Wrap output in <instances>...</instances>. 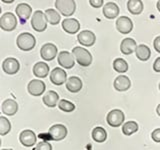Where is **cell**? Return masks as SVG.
<instances>
[{"mask_svg": "<svg viewBox=\"0 0 160 150\" xmlns=\"http://www.w3.org/2000/svg\"><path fill=\"white\" fill-rule=\"evenodd\" d=\"M55 7L64 16H71L76 10V3L72 0H58L55 2Z\"/></svg>", "mask_w": 160, "mask_h": 150, "instance_id": "277c9868", "label": "cell"}, {"mask_svg": "<svg viewBox=\"0 0 160 150\" xmlns=\"http://www.w3.org/2000/svg\"><path fill=\"white\" fill-rule=\"evenodd\" d=\"M156 112H157V114L160 116V104H158V106L156 108Z\"/></svg>", "mask_w": 160, "mask_h": 150, "instance_id": "74e56055", "label": "cell"}, {"mask_svg": "<svg viewBox=\"0 0 160 150\" xmlns=\"http://www.w3.org/2000/svg\"><path fill=\"white\" fill-rule=\"evenodd\" d=\"M15 12H16V15L19 17L21 23H25L27 21V19L31 16L32 8L27 3H19L16 6Z\"/></svg>", "mask_w": 160, "mask_h": 150, "instance_id": "5bb4252c", "label": "cell"}, {"mask_svg": "<svg viewBox=\"0 0 160 150\" xmlns=\"http://www.w3.org/2000/svg\"><path fill=\"white\" fill-rule=\"evenodd\" d=\"M127 8L130 13L138 15L143 11V2L141 0H130L127 2Z\"/></svg>", "mask_w": 160, "mask_h": 150, "instance_id": "484cf974", "label": "cell"}, {"mask_svg": "<svg viewBox=\"0 0 160 150\" xmlns=\"http://www.w3.org/2000/svg\"><path fill=\"white\" fill-rule=\"evenodd\" d=\"M116 28L122 34H128L132 31L133 23L131 19L127 16H120L116 20Z\"/></svg>", "mask_w": 160, "mask_h": 150, "instance_id": "8fae6325", "label": "cell"}, {"mask_svg": "<svg viewBox=\"0 0 160 150\" xmlns=\"http://www.w3.org/2000/svg\"><path fill=\"white\" fill-rule=\"evenodd\" d=\"M77 40L80 44L84 45V46H92V45L96 41V36L95 34L90 31V30H83L77 35Z\"/></svg>", "mask_w": 160, "mask_h": 150, "instance_id": "9a60e30c", "label": "cell"}, {"mask_svg": "<svg viewBox=\"0 0 160 150\" xmlns=\"http://www.w3.org/2000/svg\"><path fill=\"white\" fill-rule=\"evenodd\" d=\"M58 49L53 43H45L40 49V55L46 61H51L56 57Z\"/></svg>", "mask_w": 160, "mask_h": 150, "instance_id": "ba28073f", "label": "cell"}, {"mask_svg": "<svg viewBox=\"0 0 160 150\" xmlns=\"http://www.w3.org/2000/svg\"><path fill=\"white\" fill-rule=\"evenodd\" d=\"M92 138L94 141L102 143L107 139V132L103 127L97 126L92 130Z\"/></svg>", "mask_w": 160, "mask_h": 150, "instance_id": "4316f807", "label": "cell"}, {"mask_svg": "<svg viewBox=\"0 0 160 150\" xmlns=\"http://www.w3.org/2000/svg\"><path fill=\"white\" fill-rule=\"evenodd\" d=\"M135 54H136V57L139 60H141V61H147L150 58V56H151V50H150V48L147 45L140 44L137 46Z\"/></svg>", "mask_w": 160, "mask_h": 150, "instance_id": "cb8c5ba5", "label": "cell"}, {"mask_svg": "<svg viewBox=\"0 0 160 150\" xmlns=\"http://www.w3.org/2000/svg\"><path fill=\"white\" fill-rule=\"evenodd\" d=\"M36 134H35L32 130L30 129H25L20 133L19 135V140L21 144L25 147H31L36 143Z\"/></svg>", "mask_w": 160, "mask_h": 150, "instance_id": "30bf717a", "label": "cell"}, {"mask_svg": "<svg viewBox=\"0 0 160 150\" xmlns=\"http://www.w3.org/2000/svg\"><path fill=\"white\" fill-rule=\"evenodd\" d=\"M159 90H160V83H159Z\"/></svg>", "mask_w": 160, "mask_h": 150, "instance_id": "b9f144b4", "label": "cell"}, {"mask_svg": "<svg viewBox=\"0 0 160 150\" xmlns=\"http://www.w3.org/2000/svg\"><path fill=\"white\" fill-rule=\"evenodd\" d=\"M1 150H12V149H1Z\"/></svg>", "mask_w": 160, "mask_h": 150, "instance_id": "60d3db41", "label": "cell"}, {"mask_svg": "<svg viewBox=\"0 0 160 150\" xmlns=\"http://www.w3.org/2000/svg\"><path fill=\"white\" fill-rule=\"evenodd\" d=\"M66 88L68 91L72 93L79 92L82 88V81L77 76H71L66 81Z\"/></svg>", "mask_w": 160, "mask_h": 150, "instance_id": "7402d4cb", "label": "cell"}, {"mask_svg": "<svg viewBox=\"0 0 160 150\" xmlns=\"http://www.w3.org/2000/svg\"><path fill=\"white\" fill-rule=\"evenodd\" d=\"M153 46H154V49L156 50L158 53H160V36H157L154 39Z\"/></svg>", "mask_w": 160, "mask_h": 150, "instance_id": "d590c367", "label": "cell"}, {"mask_svg": "<svg viewBox=\"0 0 160 150\" xmlns=\"http://www.w3.org/2000/svg\"><path fill=\"white\" fill-rule=\"evenodd\" d=\"M90 5L94 8H99L103 5V0H90Z\"/></svg>", "mask_w": 160, "mask_h": 150, "instance_id": "e575fe53", "label": "cell"}, {"mask_svg": "<svg viewBox=\"0 0 160 150\" xmlns=\"http://www.w3.org/2000/svg\"><path fill=\"white\" fill-rule=\"evenodd\" d=\"M2 112L8 116H13V115L18 111V104L13 99H6L2 103Z\"/></svg>", "mask_w": 160, "mask_h": 150, "instance_id": "44dd1931", "label": "cell"}, {"mask_svg": "<svg viewBox=\"0 0 160 150\" xmlns=\"http://www.w3.org/2000/svg\"><path fill=\"white\" fill-rule=\"evenodd\" d=\"M137 45L133 38H124L120 44V50L124 55H130L136 51Z\"/></svg>", "mask_w": 160, "mask_h": 150, "instance_id": "ac0fdd59", "label": "cell"}, {"mask_svg": "<svg viewBox=\"0 0 160 150\" xmlns=\"http://www.w3.org/2000/svg\"><path fill=\"white\" fill-rule=\"evenodd\" d=\"M153 70H154L155 72H160V57H158V58L154 61V64H153Z\"/></svg>", "mask_w": 160, "mask_h": 150, "instance_id": "8d00e7d4", "label": "cell"}, {"mask_svg": "<svg viewBox=\"0 0 160 150\" xmlns=\"http://www.w3.org/2000/svg\"><path fill=\"white\" fill-rule=\"evenodd\" d=\"M45 16H46L47 22L51 25H57L60 22V14L55 9H46L45 10Z\"/></svg>", "mask_w": 160, "mask_h": 150, "instance_id": "83f0119b", "label": "cell"}, {"mask_svg": "<svg viewBox=\"0 0 160 150\" xmlns=\"http://www.w3.org/2000/svg\"><path fill=\"white\" fill-rule=\"evenodd\" d=\"M113 85L117 91H126L131 86V81H130V79L126 75H119L114 80Z\"/></svg>", "mask_w": 160, "mask_h": 150, "instance_id": "ffe728a7", "label": "cell"}, {"mask_svg": "<svg viewBox=\"0 0 160 150\" xmlns=\"http://www.w3.org/2000/svg\"><path fill=\"white\" fill-rule=\"evenodd\" d=\"M35 150H52V146L47 141H41L36 145Z\"/></svg>", "mask_w": 160, "mask_h": 150, "instance_id": "d6a6232c", "label": "cell"}, {"mask_svg": "<svg viewBox=\"0 0 160 150\" xmlns=\"http://www.w3.org/2000/svg\"><path fill=\"white\" fill-rule=\"evenodd\" d=\"M10 130H11V123L6 117L1 116L0 117V135L4 136L10 132Z\"/></svg>", "mask_w": 160, "mask_h": 150, "instance_id": "4dcf8cb0", "label": "cell"}, {"mask_svg": "<svg viewBox=\"0 0 160 150\" xmlns=\"http://www.w3.org/2000/svg\"><path fill=\"white\" fill-rule=\"evenodd\" d=\"M72 54L74 58L76 59L79 65H81L83 67H87L92 63V55L87 49L83 47H74L72 50Z\"/></svg>", "mask_w": 160, "mask_h": 150, "instance_id": "6da1fadb", "label": "cell"}, {"mask_svg": "<svg viewBox=\"0 0 160 150\" xmlns=\"http://www.w3.org/2000/svg\"><path fill=\"white\" fill-rule=\"evenodd\" d=\"M58 107L60 110H62L64 112H72L75 109V105H74V103L68 101L66 99H62L59 101Z\"/></svg>", "mask_w": 160, "mask_h": 150, "instance_id": "1f68e13d", "label": "cell"}, {"mask_svg": "<svg viewBox=\"0 0 160 150\" xmlns=\"http://www.w3.org/2000/svg\"><path fill=\"white\" fill-rule=\"evenodd\" d=\"M28 92L30 95L32 96H40L41 94H43V92L46 89V86H45V83L43 81L39 79H33L28 83Z\"/></svg>", "mask_w": 160, "mask_h": 150, "instance_id": "9c48e42d", "label": "cell"}, {"mask_svg": "<svg viewBox=\"0 0 160 150\" xmlns=\"http://www.w3.org/2000/svg\"><path fill=\"white\" fill-rule=\"evenodd\" d=\"M62 28L65 32L69 34H75L79 31L80 23L75 18H66L62 21Z\"/></svg>", "mask_w": 160, "mask_h": 150, "instance_id": "e0dca14e", "label": "cell"}, {"mask_svg": "<svg viewBox=\"0 0 160 150\" xmlns=\"http://www.w3.org/2000/svg\"><path fill=\"white\" fill-rule=\"evenodd\" d=\"M50 139L54 141H60L67 136V128L63 124H54L48 130Z\"/></svg>", "mask_w": 160, "mask_h": 150, "instance_id": "52a82bcc", "label": "cell"}, {"mask_svg": "<svg viewBox=\"0 0 160 150\" xmlns=\"http://www.w3.org/2000/svg\"><path fill=\"white\" fill-rule=\"evenodd\" d=\"M16 44L19 49L23 50V51H30L35 47L36 44V39L31 33L24 32L18 35L16 39Z\"/></svg>", "mask_w": 160, "mask_h": 150, "instance_id": "7a4b0ae2", "label": "cell"}, {"mask_svg": "<svg viewBox=\"0 0 160 150\" xmlns=\"http://www.w3.org/2000/svg\"><path fill=\"white\" fill-rule=\"evenodd\" d=\"M50 81L54 85H62L65 81H67V73L62 68H54L50 73Z\"/></svg>", "mask_w": 160, "mask_h": 150, "instance_id": "2e32d148", "label": "cell"}, {"mask_svg": "<svg viewBox=\"0 0 160 150\" xmlns=\"http://www.w3.org/2000/svg\"><path fill=\"white\" fill-rule=\"evenodd\" d=\"M49 73V66L45 62H37L33 66V74L38 78H45Z\"/></svg>", "mask_w": 160, "mask_h": 150, "instance_id": "603a6c76", "label": "cell"}, {"mask_svg": "<svg viewBox=\"0 0 160 150\" xmlns=\"http://www.w3.org/2000/svg\"><path fill=\"white\" fill-rule=\"evenodd\" d=\"M17 26L16 16L11 12L4 13L0 18V27L4 31H12Z\"/></svg>", "mask_w": 160, "mask_h": 150, "instance_id": "5b68a950", "label": "cell"}, {"mask_svg": "<svg viewBox=\"0 0 160 150\" xmlns=\"http://www.w3.org/2000/svg\"><path fill=\"white\" fill-rule=\"evenodd\" d=\"M137 131H138V124L135 121H128L126 123H124L122 126V132L126 136L132 135L133 133Z\"/></svg>", "mask_w": 160, "mask_h": 150, "instance_id": "f1b7e54d", "label": "cell"}, {"mask_svg": "<svg viewBox=\"0 0 160 150\" xmlns=\"http://www.w3.org/2000/svg\"><path fill=\"white\" fill-rule=\"evenodd\" d=\"M151 137L155 142L160 143V128H157V129H155L154 131H152Z\"/></svg>", "mask_w": 160, "mask_h": 150, "instance_id": "836d02e7", "label": "cell"}, {"mask_svg": "<svg viewBox=\"0 0 160 150\" xmlns=\"http://www.w3.org/2000/svg\"><path fill=\"white\" fill-rule=\"evenodd\" d=\"M103 14L107 19H114L119 14V7L115 2H107L104 4Z\"/></svg>", "mask_w": 160, "mask_h": 150, "instance_id": "d6986e66", "label": "cell"}, {"mask_svg": "<svg viewBox=\"0 0 160 150\" xmlns=\"http://www.w3.org/2000/svg\"><path fill=\"white\" fill-rule=\"evenodd\" d=\"M113 68L118 73H125L128 70V63L122 58H116L113 61Z\"/></svg>", "mask_w": 160, "mask_h": 150, "instance_id": "f546056e", "label": "cell"}, {"mask_svg": "<svg viewBox=\"0 0 160 150\" xmlns=\"http://www.w3.org/2000/svg\"><path fill=\"white\" fill-rule=\"evenodd\" d=\"M58 100L59 95L53 90H50L43 96V103L48 107H55L58 103Z\"/></svg>", "mask_w": 160, "mask_h": 150, "instance_id": "d4e9b609", "label": "cell"}, {"mask_svg": "<svg viewBox=\"0 0 160 150\" xmlns=\"http://www.w3.org/2000/svg\"><path fill=\"white\" fill-rule=\"evenodd\" d=\"M58 64L60 65L61 67L63 68H66V69H71L74 64V56L72 53H70L68 51H61L58 54Z\"/></svg>", "mask_w": 160, "mask_h": 150, "instance_id": "7c38bea8", "label": "cell"}, {"mask_svg": "<svg viewBox=\"0 0 160 150\" xmlns=\"http://www.w3.org/2000/svg\"><path fill=\"white\" fill-rule=\"evenodd\" d=\"M19 68H20V64H19V61L16 58L9 57V58H6L2 62L3 71L5 73L9 74V75L17 73L19 71Z\"/></svg>", "mask_w": 160, "mask_h": 150, "instance_id": "4fadbf2b", "label": "cell"}, {"mask_svg": "<svg viewBox=\"0 0 160 150\" xmlns=\"http://www.w3.org/2000/svg\"><path fill=\"white\" fill-rule=\"evenodd\" d=\"M2 1H3L4 3H12V2H13V0H8V1H7V0H2Z\"/></svg>", "mask_w": 160, "mask_h": 150, "instance_id": "f35d334b", "label": "cell"}, {"mask_svg": "<svg viewBox=\"0 0 160 150\" xmlns=\"http://www.w3.org/2000/svg\"><path fill=\"white\" fill-rule=\"evenodd\" d=\"M156 6H157V9H158V11L160 12V1H158V2H157Z\"/></svg>", "mask_w": 160, "mask_h": 150, "instance_id": "ab89813d", "label": "cell"}, {"mask_svg": "<svg viewBox=\"0 0 160 150\" xmlns=\"http://www.w3.org/2000/svg\"><path fill=\"white\" fill-rule=\"evenodd\" d=\"M125 119V115L120 109L111 110L106 116V121L111 127H119L122 125Z\"/></svg>", "mask_w": 160, "mask_h": 150, "instance_id": "8992f818", "label": "cell"}, {"mask_svg": "<svg viewBox=\"0 0 160 150\" xmlns=\"http://www.w3.org/2000/svg\"><path fill=\"white\" fill-rule=\"evenodd\" d=\"M31 25L32 28L37 32H43L47 28V20L45 13L41 10H36L31 18Z\"/></svg>", "mask_w": 160, "mask_h": 150, "instance_id": "3957f363", "label": "cell"}]
</instances>
